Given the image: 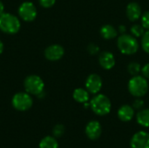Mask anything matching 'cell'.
<instances>
[{
	"label": "cell",
	"mask_w": 149,
	"mask_h": 148,
	"mask_svg": "<svg viewBox=\"0 0 149 148\" xmlns=\"http://www.w3.org/2000/svg\"><path fill=\"white\" fill-rule=\"evenodd\" d=\"M134 114H135V110L130 105L121 106L117 112V116H118L119 120L123 122L131 121L134 119Z\"/></svg>",
	"instance_id": "obj_14"
},
{
	"label": "cell",
	"mask_w": 149,
	"mask_h": 148,
	"mask_svg": "<svg viewBox=\"0 0 149 148\" xmlns=\"http://www.w3.org/2000/svg\"><path fill=\"white\" fill-rule=\"evenodd\" d=\"M72 98L73 99L78 102L84 104L86 102H88L90 99V93L85 88H76L72 92Z\"/></svg>",
	"instance_id": "obj_16"
},
{
	"label": "cell",
	"mask_w": 149,
	"mask_h": 148,
	"mask_svg": "<svg viewBox=\"0 0 149 148\" xmlns=\"http://www.w3.org/2000/svg\"><path fill=\"white\" fill-rule=\"evenodd\" d=\"M144 106H145V103H144V100L141 98H136V99L133 102V105H132L134 109L137 110V111H140V110L143 109Z\"/></svg>",
	"instance_id": "obj_25"
},
{
	"label": "cell",
	"mask_w": 149,
	"mask_h": 148,
	"mask_svg": "<svg viewBox=\"0 0 149 148\" xmlns=\"http://www.w3.org/2000/svg\"><path fill=\"white\" fill-rule=\"evenodd\" d=\"M18 15L22 20L25 22H32L37 17L38 10L33 3L26 1L19 5Z\"/></svg>",
	"instance_id": "obj_7"
},
{
	"label": "cell",
	"mask_w": 149,
	"mask_h": 148,
	"mask_svg": "<svg viewBox=\"0 0 149 148\" xmlns=\"http://www.w3.org/2000/svg\"><path fill=\"white\" fill-rule=\"evenodd\" d=\"M100 36L107 40H111L118 37L119 31L118 29H116L113 25L112 24H104L101 26L100 30Z\"/></svg>",
	"instance_id": "obj_15"
},
{
	"label": "cell",
	"mask_w": 149,
	"mask_h": 148,
	"mask_svg": "<svg viewBox=\"0 0 149 148\" xmlns=\"http://www.w3.org/2000/svg\"><path fill=\"white\" fill-rule=\"evenodd\" d=\"M65 132V128L64 125L57 124L52 129V136H54L55 138H60L64 135Z\"/></svg>",
	"instance_id": "obj_22"
},
{
	"label": "cell",
	"mask_w": 149,
	"mask_h": 148,
	"mask_svg": "<svg viewBox=\"0 0 149 148\" xmlns=\"http://www.w3.org/2000/svg\"><path fill=\"white\" fill-rule=\"evenodd\" d=\"M38 2L43 8L48 9V8H52L55 4L56 0H38Z\"/></svg>",
	"instance_id": "obj_26"
},
{
	"label": "cell",
	"mask_w": 149,
	"mask_h": 148,
	"mask_svg": "<svg viewBox=\"0 0 149 148\" xmlns=\"http://www.w3.org/2000/svg\"><path fill=\"white\" fill-rule=\"evenodd\" d=\"M3 49H4V45H3V42L0 40V55L3 53Z\"/></svg>",
	"instance_id": "obj_30"
},
{
	"label": "cell",
	"mask_w": 149,
	"mask_h": 148,
	"mask_svg": "<svg viewBox=\"0 0 149 148\" xmlns=\"http://www.w3.org/2000/svg\"><path fill=\"white\" fill-rule=\"evenodd\" d=\"M102 85H103V81L101 77L97 74V73H92L90 74L85 82V86L86 89L89 92V93L91 94H98L100 90L102 89Z\"/></svg>",
	"instance_id": "obj_8"
},
{
	"label": "cell",
	"mask_w": 149,
	"mask_h": 148,
	"mask_svg": "<svg viewBox=\"0 0 149 148\" xmlns=\"http://www.w3.org/2000/svg\"><path fill=\"white\" fill-rule=\"evenodd\" d=\"M141 74L143 77H145L147 79H149V63L145 64L142 67H141Z\"/></svg>",
	"instance_id": "obj_27"
},
{
	"label": "cell",
	"mask_w": 149,
	"mask_h": 148,
	"mask_svg": "<svg viewBox=\"0 0 149 148\" xmlns=\"http://www.w3.org/2000/svg\"><path fill=\"white\" fill-rule=\"evenodd\" d=\"M4 12V4L3 3V2L0 0V16Z\"/></svg>",
	"instance_id": "obj_29"
},
{
	"label": "cell",
	"mask_w": 149,
	"mask_h": 148,
	"mask_svg": "<svg viewBox=\"0 0 149 148\" xmlns=\"http://www.w3.org/2000/svg\"><path fill=\"white\" fill-rule=\"evenodd\" d=\"M118 31H119V33H120V34H124V33H126V31H127V27H126L125 25H120L119 28H118Z\"/></svg>",
	"instance_id": "obj_28"
},
{
	"label": "cell",
	"mask_w": 149,
	"mask_h": 148,
	"mask_svg": "<svg viewBox=\"0 0 149 148\" xmlns=\"http://www.w3.org/2000/svg\"><path fill=\"white\" fill-rule=\"evenodd\" d=\"M136 121L143 127H149V108H143L137 113Z\"/></svg>",
	"instance_id": "obj_17"
},
{
	"label": "cell",
	"mask_w": 149,
	"mask_h": 148,
	"mask_svg": "<svg viewBox=\"0 0 149 148\" xmlns=\"http://www.w3.org/2000/svg\"><path fill=\"white\" fill-rule=\"evenodd\" d=\"M24 87L26 92L31 95L38 96L45 90V82L38 75H30L24 81Z\"/></svg>",
	"instance_id": "obj_5"
},
{
	"label": "cell",
	"mask_w": 149,
	"mask_h": 148,
	"mask_svg": "<svg viewBox=\"0 0 149 148\" xmlns=\"http://www.w3.org/2000/svg\"><path fill=\"white\" fill-rule=\"evenodd\" d=\"M64 54V47L58 44H51L45 50V57L47 60L50 61H58L63 58Z\"/></svg>",
	"instance_id": "obj_10"
},
{
	"label": "cell",
	"mask_w": 149,
	"mask_h": 148,
	"mask_svg": "<svg viewBox=\"0 0 149 148\" xmlns=\"http://www.w3.org/2000/svg\"><path fill=\"white\" fill-rule=\"evenodd\" d=\"M11 105L14 109L19 112H25L31 108L33 99L31 94L26 92H20L14 94L11 99Z\"/></svg>",
	"instance_id": "obj_6"
},
{
	"label": "cell",
	"mask_w": 149,
	"mask_h": 148,
	"mask_svg": "<svg viewBox=\"0 0 149 148\" xmlns=\"http://www.w3.org/2000/svg\"><path fill=\"white\" fill-rule=\"evenodd\" d=\"M141 65L140 63L135 62V61H132L128 64L127 65V72L130 75L132 76H136L139 75L141 72Z\"/></svg>",
	"instance_id": "obj_19"
},
{
	"label": "cell",
	"mask_w": 149,
	"mask_h": 148,
	"mask_svg": "<svg viewBox=\"0 0 149 148\" xmlns=\"http://www.w3.org/2000/svg\"><path fill=\"white\" fill-rule=\"evenodd\" d=\"M21 28V23L17 17L11 13L3 12L0 16V30L10 35L16 34Z\"/></svg>",
	"instance_id": "obj_4"
},
{
	"label": "cell",
	"mask_w": 149,
	"mask_h": 148,
	"mask_svg": "<svg viewBox=\"0 0 149 148\" xmlns=\"http://www.w3.org/2000/svg\"><path fill=\"white\" fill-rule=\"evenodd\" d=\"M90 108L96 115L105 116L110 113L112 103L107 95L98 93L90 100Z\"/></svg>",
	"instance_id": "obj_3"
},
{
	"label": "cell",
	"mask_w": 149,
	"mask_h": 148,
	"mask_svg": "<svg viewBox=\"0 0 149 148\" xmlns=\"http://www.w3.org/2000/svg\"><path fill=\"white\" fill-rule=\"evenodd\" d=\"M126 15H127V17L130 21H132V22L137 21L138 19L141 18V17L142 15V10H141V5L136 2L129 3L126 8Z\"/></svg>",
	"instance_id": "obj_13"
},
{
	"label": "cell",
	"mask_w": 149,
	"mask_h": 148,
	"mask_svg": "<svg viewBox=\"0 0 149 148\" xmlns=\"http://www.w3.org/2000/svg\"><path fill=\"white\" fill-rule=\"evenodd\" d=\"M141 44L143 51L149 54V30L146 31L143 36L141 37Z\"/></svg>",
	"instance_id": "obj_21"
},
{
	"label": "cell",
	"mask_w": 149,
	"mask_h": 148,
	"mask_svg": "<svg viewBox=\"0 0 149 148\" xmlns=\"http://www.w3.org/2000/svg\"><path fill=\"white\" fill-rule=\"evenodd\" d=\"M116 63L114 55L108 51H101L99 55V64L104 70H111L114 67Z\"/></svg>",
	"instance_id": "obj_12"
},
{
	"label": "cell",
	"mask_w": 149,
	"mask_h": 148,
	"mask_svg": "<svg viewBox=\"0 0 149 148\" xmlns=\"http://www.w3.org/2000/svg\"><path fill=\"white\" fill-rule=\"evenodd\" d=\"M38 148H58L57 138L54 136L44 137L38 144Z\"/></svg>",
	"instance_id": "obj_18"
},
{
	"label": "cell",
	"mask_w": 149,
	"mask_h": 148,
	"mask_svg": "<svg viewBox=\"0 0 149 148\" xmlns=\"http://www.w3.org/2000/svg\"><path fill=\"white\" fill-rule=\"evenodd\" d=\"M148 81L142 75L132 76L127 83L129 93L134 98H142L148 92Z\"/></svg>",
	"instance_id": "obj_2"
},
{
	"label": "cell",
	"mask_w": 149,
	"mask_h": 148,
	"mask_svg": "<svg viewBox=\"0 0 149 148\" xmlns=\"http://www.w3.org/2000/svg\"><path fill=\"white\" fill-rule=\"evenodd\" d=\"M100 47L95 43H91L87 45V51L90 55H96L100 52Z\"/></svg>",
	"instance_id": "obj_24"
},
{
	"label": "cell",
	"mask_w": 149,
	"mask_h": 148,
	"mask_svg": "<svg viewBox=\"0 0 149 148\" xmlns=\"http://www.w3.org/2000/svg\"><path fill=\"white\" fill-rule=\"evenodd\" d=\"M117 47L124 55H134L138 51L140 44L135 37L131 34L124 33L118 37Z\"/></svg>",
	"instance_id": "obj_1"
},
{
	"label": "cell",
	"mask_w": 149,
	"mask_h": 148,
	"mask_svg": "<svg viewBox=\"0 0 149 148\" xmlns=\"http://www.w3.org/2000/svg\"><path fill=\"white\" fill-rule=\"evenodd\" d=\"M131 148H149V133L146 131L137 132L130 140Z\"/></svg>",
	"instance_id": "obj_9"
},
{
	"label": "cell",
	"mask_w": 149,
	"mask_h": 148,
	"mask_svg": "<svg viewBox=\"0 0 149 148\" xmlns=\"http://www.w3.org/2000/svg\"><path fill=\"white\" fill-rule=\"evenodd\" d=\"M141 24L144 27L145 30H149V10L142 13L141 17Z\"/></svg>",
	"instance_id": "obj_23"
},
{
	"label": "cell",
	"mask_w": 149,
	"mask_h": 148,
	"mask_svg": "<svg viewBox=\"0 0 149 148\" xmlns=\"http://www.w3.org/2000/svg\"><path fill=\"white\" fill-rule=\"evenodd\" d=\"M85 133L89 140H96L101 136L102 126L98 120H91L86 124L85 128Z\"/></svg>",
	"instance_id": "obj_11"
},
{
	"label": "cell",
	"mask_w": 149,
	"mask_h": 148,
	"mask_svg": "<svg viewBox=\"0 0 149 148\" xmlns=\"http://www.w3.org/2000/svg\"><path fill=\"white\" fill-rule=\"evenodd\" d=\"M130 32H131V35H133L134 37L138 38H141L143 36V34L145 33V29L141 24H135L132 25V27L130 28Z\"/></svg>",
	"instance_id": "obj_20"
}]
</instances>
